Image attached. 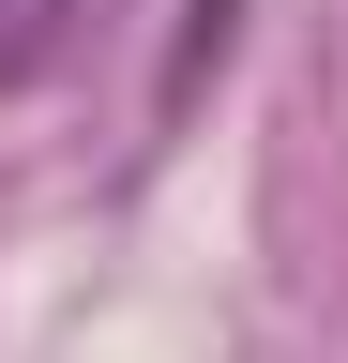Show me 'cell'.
<instances>
[{"mask_svg":"<svg viewBox=\"0 0 348 363\" xmlns=\"http://www.w3.org/2000/svg\"><path fill=\"white\" fill-rule=\"evenodd\" d=\"M91 16L106 0H0V91H46L76 45H91Z\"/></svg>","mask_w":348,"mask_h":363,"instance_id":"6da1fadb","label":"cell"},{"mask_svg":"<svg viewBox=\"0 0 348 363\" xmlns=\"http://www.w3.org/2000/svg\"><path fill=\"white\" fill-rule=\"evenodd\" d=\"M228 30H242V0H182V45H167V91H152V106H167V121H182V106H197V76H212V61H228Z\"/></svg>","mask_w":348,"mask_h":363,"instance_id":"7a4b0ae2","label":"cell"}]
</instances>
